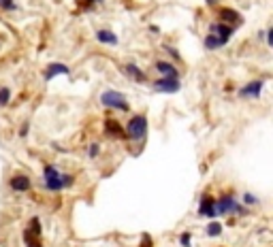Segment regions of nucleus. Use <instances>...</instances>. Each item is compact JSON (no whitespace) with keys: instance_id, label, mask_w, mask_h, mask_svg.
I'll return each instance as SVG.
<instances>
[{"instance_id":"obj_1","label":"nucleus","mask_w":273,"mask_h":247,"mask_svg":"<svg viewBox=\"0 0 273 247\" xmlns=\"http://www.w3.org/2000/svg\"><path fill=\"white\" fill-rule=\"evenodd\" d=\"M41 179H43V187L47 192H62L75 184V177L71 173H62L56 164H45Z\"/></svg>"},{"instance_id":"obj_2","label":"nucleus","mask_w":273,"mask_h":247,"mask_svg":"<svg viewBox=\"0 0 273 247\" xmlns=\"http://www.w3.org/2000/svg\"><path fill=\"white\" fill-rule=\"evenodd\" d=\"M216 211L218 216L226 217V216H248L250 207L241 205L235 196V192H222L220 198H216Z\"/></svg>"},{"instance_id":"obj_3","label":"nucleus","mask_w":273,"mask_h":247,"mask_svg":"<svg viewBox=\"0 0 273 247\" xmlns=\"http://www.w3.org/2000/svg\"><path fill=\"white\" fill-rule=\"evenodd\" d=\"M147 130H149V122L143 113L130 115V120L124 124V137L128 141H143L147 137Z\"/></svg>"},{"instance_id":"obj_4","label":"nucleus","mask_w":273,"mask_h":247,"mask_svg":"<svg viewBox=\"0 0 273 247\" xmlns=\"http://www.w3.org/2000/svg\"><path fill=\"white\" fill-rule=\"evenodd\" d=\"M100 105L105 107V109H111V111H122V113H128L130 111V103L126 100V96L122 92H117V90H105L103 94H100Z\"/></svg>"},{"instance_id":"obj_5","label":"nucleus","mask_w":273,"mask_h":247,"mask_svg":"<svg viewBox=\"0 0 273 247\" xmlns=\"http://www.w3.org/2000/svg\"><path fill=\"white\" fill-rule=\"evenodd\" d=\"M265 90V79H252V81H248L245 85L237 90L239 98H248V100H256L260 98V94H263Z\"/></svg>"},{"instance_id":"obj_6","label":"nucleus","mask_w":273,"mask_h":247,"mask_svg":"<svg viewBox=\"0 0 273 247\" xmlns=\"http://www.w3.org/2000/svg\"><path fill=\"white\" fill-rule=\"evenodd\" d=\"M152 90L160 94H177L181 90V81L171 77H158L156 81H152Z\"/></svg>"},{"instance_id":"obj_7","label":"nucleus","mask_w":273,"mask_h":247,"mask_svg":"<svg viewBox=\"0 0 273 247\" xmlns=\"http://www.w3.org/2000/svg\"><path fill=\"white\" fill-rule=\"evenodd\" d=\"M199 216L207 217V219H216L218 211H216V198H213L209 192H203L201 201H199Z\"/></svg>"},{"instance_id":"obj_8","label":"nucleus","mask_w":273,"mask_h":247,"mask_svg":"<svg viewBox=\"0 0 273 247\" xmlns=\"http://www.w3.org/2000/svg\"><path fill=\"white\" fill-rule=\"evenodd\" d=\"M218 21H222V24H226V26H233V28L237 30L239 26L243 24V15L231 7H222V9H218Z\"/></svg>"},{"instance_id":"obj_9","label":"nucleus","mask_w":273,"mask_h":247,"mask_svg":"<svg viewBox=\"0 0 273 247\" xmlns=\"http://www.w3.org/2000/svg\"><path fill=\"white\" fill-rule=\"evenodd\" d=\"M209 32L222 41V45H228V41H231L233 34H235V28L233 26L222 24V21H218V19H213V21H209Z\"/></svg>"},{"instance_id":"obj_10","label":"nucleus","mask_w":273,"mask_h":247,"mask_svg":"<svg viewBox=\"0 0 273 247\" xmlns=\"http://www.w3.org/2000/svg\"><path fill=\"white\" fill-rule=\"evenodd\" d=\"M9 187H11V192H15V194H26V192H30V187H32V179L26 173H15L9 179Z\"/></svg>"},{"instance_id":"obj_11","label":"nucleus","mask_w":273,"mask_h":247,"mask_svg":"<svg viewBox=\"0 0 273 247\" xmlns=\"http://www.w3.org/2000/svg\"><path fill=\"white\" fill-rule=\"evenodd\" d=\"M71 75V66H66V64L62 62H51L45 66V71H43V79L45 81H51V79L56 77H68Z\"/></svg>"},{"instance_id":"obj_12","label":"nucleus","mask_w":273,"mask_h":247,"mask_svg":"<svg viewBox=\"0 0 273 247\" xmlns=\"http://www.w3.org/2000/svg\"><path fill=\"white\" fill-rule=\"evenodd\" d=\"M154 68H156V73L160 75V77H171V79H179L181 77L179 68L175 66L171 60H156L154 62Z\"/></svg>"},{"instance_id":"obj_13","label":"nucleus","mask_w":273,"mask_h":247,"mask_svg":"<svg viewBox=\"0 0 273 247\" xmlns=\"http://www.w3.org/2000/svg\"><path fill=\"white\" fill-rule=\"evenodd\" d=\"M122 71H124V75L128 79H132V81H137V83H145L147 81V73L143 71L141 66H137L135 62H126L124 66H122Z\"/></svg>"},{"instance_id":"obj_14","label":"nucleus","mask_w":273,"mask_h":247,"mask_svg":"<svg viewBox=\"0 0 273 247\" xmlns=\"http://www.w3.org/2000/svg\"><path fill=\"white\" fill-rule=\"evenodd\" d=\"M96 41H98L100 45H109V47H117V45H120V36H117L113 30H109V28L96 30Z\"/></svg>"},{"instance_id":"obj_15","label":"nucleus","mask_w":273,"mask_h":247,"mask_svg":"<svg viewBox=\"0 0 273 247\" xmlns=\"http://www.w3.org/2000/svg\"><path fill=\"white\" fill-rule=\"evenodd\" d=\"M105 134L113 139H126L124 137V126L117 120H105Z\"/></svg>"},{"instance_id":"obj_16","label":"nucleus","mask_w":273,"mask_h":247,"mask_svg":"<svg viewBox=\"0 0 273 247\" xmlns=\"http://www.w3.org/2000/svg\"><path fill=\"white\" fill-rule=\"evenodd\" d=\"M203 45H205V49L207 51H218V49H222V41L218 39L216 34H211V32H207L205 34V39H203Z\"/></svg>"},{"instance_id":"obj_17","label":"nucleus","mask_w":273,"mask_h":247,"mask_svg":"<svg viewBox=\"0 0 273 247\" xmlns=\"http://www.w3.org/2000/svg\"><path fill=\"white\" fill-rule=\"evenodd\" d=\"M222 230H224V226H222V224H220V222H216V219H211V222L207 224L205 232H207V237L216 239V237H220V234H222Z\"/></svg>"},{"instance_id":"obj_18","label":"nucleus","mask_w":273,"mask_h":247,"mask_svg":"<svg viewBox=\"0 0 273 247\" xmlns=\"http://www.w3.org/2000/svg\"><path fill=\"white\" fill-rule=\"evenodd\" d=\"M24 245L26 247H43V241L41 237H36V234H32L28 228L24 230Z\"/></svg>"},{"instance_id":"obj_19","label":"nucleus","mask_w":273,"mask_h":247,"mask_svg":"<svg viewBox=\"0 0 273 247\" xmlns=\"http://www.w3.org/2000/svg\"><path fill=\"white\" fill-rule=\"evenodd\" d=\"M11 98H13V90L7 88V85H4V88H0V109H2V107H7L11 103Z\"/></svg>"},{"instance_id":"obj_20","label":"nucleus","mask_w":273,"mask_h":247,"mask_svg":"<svg viewBox=\"0 0 273 247\" xmlns=\"http://www.w3.org/2000/svg\"><path fill=\"white\" fill-rule=\"evenodd\" d=\"M28 230H30L32 234H36V237H41V234H43V228H41V219L36 217V216L28 219Z\"/></svg>"},{"instance_id":"obj_21","label":"nucleus","mask_w":273,"mask_h":247,"mask_svg":"<svg viewBox=\"0 0 273 247\" xmlns=\"http://www.w3.org/2000/svg\"><path fill=\"white\" fill-rule=\"evenodd\" d=\"M241 198H243L241 205H245V207H256V205H260V198H258V196H254L252 192H243Z\"/></svg>"},{"instance_id":"obj_22","label":"nucleus","mask_w":273,"mask_h":247,"mask_svg":"<svg viewBox=\"0 0 273 247\" xmlns=\"http://www.w3.org/2000/svg\"><path fill=\"white\" fill-rule=\"evenodd\" d=\"M100 155V143L98 141H92L88 145V158L90 160H96Z\"/></svg>"},{"instance_id":"obj_23","label":"nucleus","mask_w":273,"mask_h":247,"mask_svg":"<svg viewBox=\"0 0 273 247\" xmlns=\"http://www.w3.org/2000/svg\"><path fill=\"white\" fill-rule=\"evenodd\" d=\"M19 7L15 4V0H0V11H4V13H13Z\"/></svg>"},{"instance_id":"obj_24","label":"nucleus","mask_w":273,"mask_h":247,"mask_svg":"<svg viewBox=\"0 0 273 247\" xmlns=\"http://www.w3.org/2000/svg\"><path fill=\"white\" fill-rule=\"evenodd\" d=\"M164 51L171 56V60H175V62H181V53L175 49V47H171V45H164Z\"/></svg>"},{"instance_id":"obj_25","label":"nucleus","mask_w":273,"mask_h":247,"mask_svg":"<svg viewBox=\"0 0 273 247\" xmlns=\"http://www.w3.org/2000/svg\"><path fill=\"white\" fill-rule=\"evenodd\" d=\"M179 245H181V247H192V232H181Z\"/></svg>"},{"instance_id":"obj_26","label":"nucleus","mask_w":273,"mask_h":247,"mask_svg":"<svg viewBox=\"0 0 273 247\" xmlns=\"http://www.w3.org/2000/svg\"><path fill=\"white\" fill-rule=\"evenodd\" d=\"M28 132H30V122H24V124H21V126H19L17 134H19L21 139H26V137H28Z\"/></svg>"},{"instance_id":"obj_27","label":"nucleus","mask_w":273,"mask_h":247,"mask_svg":"<svg viewBox=\"0 0 273 247\" xmlns=\"http://www.w3.org/2000/svg\"><path fill=\"white\" fill-rule=\"evenodd\" d=\"M88 4H83V9L85 11H90V9H94V7H98V4H103L105 0H85Z\"/></svg>"},{"instance_id":"obj_28","label":"nucleus","mask_w":273,"mask_h":247,"mask_svg":"<svg viewBox=\"0 0 273 247\" xmlns=\"http://www.w3.org/2000/svg\"><path fill=\"white\" fill-rule=\"evenodd\" d=\"M263 41H265L269 47L273 45V28H267V30H265V39H263Z\"/></svg>"},{"instance_id":"obj_29","label":"nucleus","mask_w":273,"mask_h":247,"mask_svg":"<svg viewBox=\"0 0 273 247\" xmlns=\"http://www.w3.org/2000/svg\"><path fill=\"white\" fill-rule=\"evenodd\" d=\"M141 247H152V239H149V234H143V243Z\"/></svg>"},{"instance_id":"obj_30","label":"nucleus","mask_w":273,"mask_h":247,"mask_svg":"<svg viewBox=\"0 0 273 247\" xmlns=\"http://www.w3.org/2000/svg\"><path fill=\"white\" fill-rule=\"evenodd\" d=\"M149 32H154V34H158V32H160V28H158V26H149Z\"/></svg>"},{"instance_id":"obj_31","label":"nucleus","mask_w":273,"mask_h":247,"mask_svg":"<svg viewBox=\"0 0 273 247\" xmlns=\"http://www.w3.org/2000/svg\"><path fill=\"white\" fill-rule=\"evenodd\" d=\"M205 4H209V7H213V4H218V0H205Z\"/></svg>"}]
</instances>
